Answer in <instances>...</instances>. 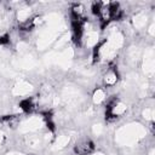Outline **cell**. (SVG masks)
Returning <instances> with one entry per match:
<instances>
[{"label":"cell","mask_w":155,"mask_h":155,"mask_svg":"<svg viewBox=\"0 0 155 155\" xmlns=\"http://www.w3.org/2000/svg\"><path fill=\"white\" fill-rule=\"evenodd\" d=\"M105 97H107V94H105L104 90L103 88H97L94 91V93H93V102L99 104L101 102H103L105 99Z\"/></svg>","instance_id":"3957f363"},{"label":"cell","mask_w":155,"mask_h":155,"mask_svg":"<svg viewBox=\"0 0 155 155\" xmlns=\"http://www.w3.org/2000/svg\"><path fill=\"white\" fill-rule=\"evenodd\" d=\"M94 150V143L91 139H80L74 145V153L76 155H88Z\"/></svg>","instance_id":"6da1fadb"},{"label":"cell","mask_w":155,"mask_h":155,"mask_svg":"<svg viewBox=\"0 0 155 155\" xmlns=\"http://www.w3.org/2000/svg\"><path fill=\"white\" fill-rule=\"evenodd\" d=\"M10 35L8 34H4V35H0V45H8L10 44Z\"/></svg>","instance_id":"277c9868"},{"label":"cell","mask_w":155,"mask_h":155,"mask_svg":"<svg viewBox=\"0 0 155 155\" xmlns=\"http://www.w3.org/2000/svg\"><path fill=\"white\" fill-rule=\"evenodd\" d=\"M36 107H38V103H36L35 98H33V97L24 98V99H22L21 103H19V108H21L24 113H31Z\"/></svg>","instance_id":"7a4b0ae2"}]
</instances>
